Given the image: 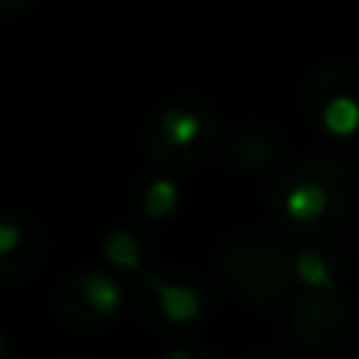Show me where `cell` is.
<instances>
[{"label":"cell","mask_w":359,"mask_h":359,"mask_svg":"<svg viewBox=\"0 0 359 359\" xmlns=\"http://www.w3.org/2000/svg\"><path fill=\"white\" fill-rule=\"evenodd\" d=\"M165 359H191V353H169Z\"/></svg>","instance_id":"30bf717a"},{"label":"cell","mask_w":359,"mask_h":359,"mask_svg":"<svg viewBox=\"0 0 359 359\" xmlns=\"http://www.w3.org/2000/svg\"><path fill=\"white\" fill-rule=\"evenodd\" d=\"M74 290H76V296H80L83 309L93 312V318H109L124 302V286L118 283L115 277L99 273V271H89V273H83V277H76Z\"/></svg>","instance_id":"5b68a950"},{"label":"cell","mask_w":359,"mask_h":359,"mask_svg":"<svg viewBox=\"0 0 359 359\" xmlns=\"http://www.w3.org/2000/svg\"><path fill=\"white\" fill-rule=\"evenodd\" d=\"M143 280L156 290V309L163 312L165 321H172V325H191V321L203 312L201 292L191 290V286L169 283V280H163L153 271H143Z\"/></svg>","instance_id":"3957f363"},{"label":"cell","mask_w":359,"mask_h":359,"mask_svg":"<svg viewBox=\"0 0 359 359\" xmlns=\"http://www.w3.org/2000/svg\"><path fill=\"white\" fill-rule=\"evenodd\" d=\"M0 4H26V0H0Z\"/></svg>","instance_id":"8fae6325"},{"label":"cell","mask_w":359,"mask_h":359,"mask_svg":"<svg viewBox=\"0 0 359 359\" xmlns=\"http://www.w3.org/2000/svg\"><path fill=\"white\" fill-rule=\"evenodd\" d=\"M327 175H305L286 182L280 194V213L290 226L299 229H318L331 219L334 210V188L325 182Z\"/></svg>","instance_id":"7a4b0ae2"},{"label":"cell","mask_w":359,"mask_h":359,"mask_svg":"<svg viewBox=\"0 0 359 359\" xmlns=\"http://www.w3.org/2000/svg\"><path fill=\"white\" fill-rule=\"evenodd\" d=\"M175 207H178V188L169 178H153V182L147 184V191L140 194V210L153 219L172 213Z\"/></svg>","instance_id":"52a82bcc"},{"label":"cell","mask_w":359,"mask_h":359,"mask_svg":"<svg viewBox=\"0 0 359 359\" xmlns=\"http://www.w3.org/2000/svg\"><path fill=\"white\" fill-rule=\"evenodd\" d=\"M153 149L159 159H188L201 156V147L207 149V137L213 134V124L207 121V111H201L197 105H165L163 111H156L153 118Z\"/></svg>","instance_id":"6da1fadb"},{"label":"cell","mask_w":359,"mask_h":359,"mask_svg":"<svg viewBox=\"0 0 359 359\" xmlns=\"http://www.w3.org/2000/svg\"><path fill=\"white\" fill-rule=\"evenodd\" d=\"M105 258H109L115 267H124V271H137V273L147 271V267H143L140 242L124 229H115L109 238H105Z\"/></svg>","instance_id":"8992f818"},{"label":"cell","mask_w":359,"mask_h":359,"mask_svg":"<svg viewBox=\"0 0 359 359\" xmlns=\"http://www.w3.org/2000/svg\"><path fill=\"white\" fill-rule=\"evenodd\" d=\"M296 277L302 280L309 290H331L334 286V273L331 264L321 251H302L296 258Z\"/></svg>","instance_id":"ba28073f"},{"label":"cell","mask_w":359,"mask_h":359,"mask_svg":"<svg viewBox=\"0 0 359 359\" xmlns=\"http://www.w3.org/2000/svg\"><path fill=\"white\" fill-rule=\"evenodd\" d=\"M0 359H7V356H4V340H0Z\"/></svg>","instance_id":"7c38bea8"},{"label":"cell","mask_w":359,"mask_h":359,"mask_svg":"<svg viewBox=\"0 0 359 359\" xmlns=\"http://www.w3.org/2000/svg\"><path fill=\"white\" fill-rule=\"evenodd\" d=\"M318 121L331 137H356L359 134V89H327L318 95Z\"/></svg>","instance_id":"277c9868"},{"label":"cell","mask_w":359,"mask_h":359,"mask_svg":"<svg viewBox=\"0 0 359 359\" xmlns=\"http://www.w3.org/2000/svg\"><path fill=\"white\" fill-rule=\"evenodd\" d=\"M29 242V229L10 219H0V277H7L10 261L20 258V251H26Z\"/></svg>","instance_id":"9c48e42d"}]
</instances>
